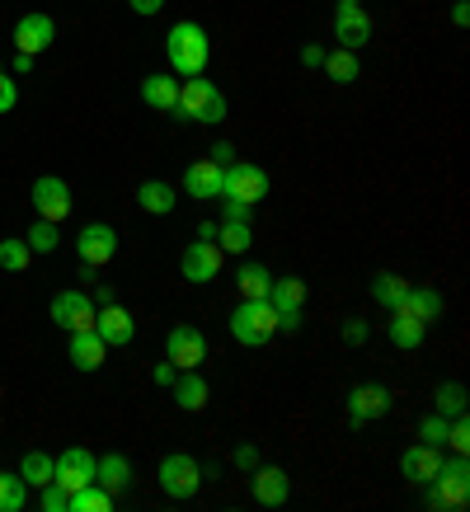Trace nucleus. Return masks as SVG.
Wrapping results in <instances>:
<instances>
[{
	"label": "nucleus",
	"instance_id": "obj_1",
	"mask_svg": "<svg viewBox=\"0 0 470 512\" xmlns=\"http://www.w3.org/2000/svg\"><path fill=\"white\" fill-rule=\"evenodd\" d=\"M165 57H170L174 76H203L207 62H212V38H207L203 24L184 19L165 33Z\"/></svg>",
	"mask_w": 470,
	"mask_h": 512
},
{
	"label": "nucleus",
	"instance_id": "obj_2",
	"mask_svg": "<svg viewBox=\"0 0 470 512\" xmlns=\"http://www.w3.org/2000/svg\"><path fill=\"white\" fill-rule=\"evenodd\" d=\"M428 494H423V503L433 512H456V508H466L470 503V461L466 456H442V466H438V475L423 484Z\"/></svg>",
	"mask_w": 470,
	"mask_h": 512
},
{
	"label": "nucleus",
	"instance_id": "obj_3",
	"mask_svg": "<svg viewBox=\"0 0 470 512\" xmlns=\"http://www.w3.org/2000/svg\"><path fill=\"white\" fill-rule=\"evenodd\" d=\"M174 118H184V123H207L217 127L226 118V94L212 85L207 76H188L179 85V104H174Z\"/></svg>",
	"mask_w": 470,
	"mask_h": 512
},
{
	"label": "nucleus",
	"instance_id": "obj_4",
	"mask_svg": "<svg viewBox=\"0 0 470 512\" xmlns=\"http://www.w3.org/2000/svg\"><path fill=\"white\" fill-rule=\"evenodd\" d=\"M278 311H273V301H240L231 311V339L240 348H264L273 334H278Z\"/></svg>",
	"mask_w": 470,
	"mask_h": 512
},
{
	"label": "nucleus",
	"instance_id": "obj_5",
	"mask_svg": "<svg viewBox=\"0 0 470 512\" xmlns=\"http://www.w3.org/2000/svg\"><path fill=\"white\" fill-rule=\"evenodd\" d=\"M221 198L245 202V207H259L268 198V174L254 165V160H235L226 165V179H221Z\"/></svg>",
	"mask_w": 470,
	"mask_h": 512
},
{
	"label": "nucleus",
	"instance_id": "obj_6",
	"mask_svg": "<svg viewBox=\"0 0 470 512\" xmlns=\"http://www.w3.org/2000/svg\"><path fill=\"white\" fill-rule=\"evenodd\" d=\"M160 489L170 498H193L203 489V466H198L188 451H170V456L160 461Z\"/></svg>",
	"mask_w": 470,
	"mask_h": 512
},
{
	"label": "nucleus",
	"instance_id": "obj_7",
	"mask_svg": "<svg viewBox=\"0 0 470 512\" xmlns=\"http://www.w3.org/2000/svg\"><path fill=\"white\" fill-rule=\"evenodd\" d=\"M94 315H99V306H94V296L85 292H57L52 296V325H62L66 334H80V329H94Z\"/></svg>",
	"mask_w": 470,
	"mask_h": 512
},
{
	"label": "nucleus",
	"instance_id": "obj_8",
	"mask_svg": "<svg viewBox=\"0 0 470 512\" xmlns=\"http://www.w3.org/2000/svg\"><path fill=\"white\" fill-rule=\"evenodd\" d=\"M165 357H170L179 372H198V367L207 362V339H203V329L174 325L170 339H165Z\"/></svg>",
	"mask_w": 470,
	"mask_h": 512
},
{
	"label": "nucleus",
	"instance_id": "obj_9",
	"mask_svg": "<svg viewBox=\"0 0 470 512\" xmlns=\"http://www.w3.org/2000/svg\"><path fill=\"white\" fill-rule=\"evenodd\" d=\"M33 207H38V217L43 221H66L71 217V188H66V179H57V174H43V179H33L29 188Z\"/></svg>",
	"mask_w": 470,
	"mask_h": 512
},
{
	"label": "nucleus",
	"instance_id": "obj_10",
	"mask_svg": "<svg viewBox=\"0 0 470 512\" xmlns=\"http://www.w3.org/2000/svg\"><path fill=\"white\" fill-rule=\"evenodd\" d=\"M94 451H85V447H66L57 461H52V484H62V489H85V484H94Z\"/></svg>",
	"mask_w": 470,
	"mask_h": 512
},
{
	"label": "nucleus",
	"instance_id": "obj_11",
	"mask_svg": "<svg viewBox=\"0 0 470 512\" xmlns=\"http://www.w3.org/2000/svg\"><path fill=\"white\" fill-rule=\"evenodd\" d=\"M268 301H273V311H278V325L282 329H301L306 282H301V278H273V287H268Z\"/></svg>",
	"mask_w": 470,
	"mask_h": 512
},
{
	"label": "nucleus",
	"instance_id": "obj_12",
	"mask_svg": "<svg viewBox=\"0 0 470 512\" xmlns=\"http://www.w3.org/2000/svg\"><path fill=\"white\" fill-rule=\"evenodd\" d=\"M76 254H80V264H90V268L109 264L113 254H118V231L104 226V221H90V226L76 235Z\"/></svg>",
	"mask_w": 470,
	"mask_h": 512
},
{
	"label": "nucleus",
	"instance_id": "obj_13",
	"mask_svg": "<svg viewBox=\"0 0 470 512\" xmlns=\"http://www.w3.org/2000/svg\"><path fill=\"white\" fill-rule=\"evenodd\" d=\"M221 245L217 240H193V245L184 249V259H179V273H184L188 282H212L221 273Z\"/></svg>",
	"mask_w": 470,
	"mask_h": 512
},
{
	"label": "nucleus",
	"instance_id": "obj_14",
	"mask_svg": "<svg viewBox=\"0 0 470 512\" xmlns=\"http://www.w3.org/2000/svg\"><path fill=\"white\" fill-rule=\"evenodd\" d=\"M381 414H391V390L376 386V381H367V386H353L348 390V423H372L381 419Z\"/></svg>",
	"mask_w": 470,
	"mask_h": 512
},
{
	"label": "nucleus",
	"instance_id": "obj_15",
	"mask_svg": "<svg viewBox=\"0 0 470 512\" xmlns=\"http://www.w3.org/2000/svg\"><path fill=\"white\" fill-rule=\"evenodd\" d=\"M334 38H339V47H348V52H362L367 38H372V15H367L362 5H339V10H334Z\"/></svg>",
	"mask_w": 470,
	"mask_h": 512
},
{
	"label": "nucleus",
	"instance_id": "obj_16",
	"mask_svg": "<svg viewBox=\"0 0 470 512\" xmlns=\"http://www.w3.org/2000/svg\"><path fill=\"white\" fill-rule=\"evenodd\" d=\"M94 334L109 343V348H127V343L137 339V320H132V311L127 306H99V315H94Z\"/></svg>",
	"mask_w": 470,
	"mask_h": 512
},
{
	"label": "nucleus",
	"instance_id": "obj_17",
	"mask_svg": "<svg viewBox=\"0 0 470 512\" xmlns=\"http://www.w3.org/2000/svg\"><path fill=\"white\" fill-rule=\"evenodd\" d=\"M254 503H264V508H282L287 498H292V475L282 466H254Z\"/></svg>",
	"mask_w": 470,
	"mask_h": 512
},
{
	"label": "nucleus",
	"instance_id": "obj_18",
	"mask_svg": "<svg viewBox=\"0 0 470 512\" xmlns=\"http://www.w3.org/2000/svg\"><path fill=\"white\" fill-rule=\"evenodd\" d=\"M221 179H226V170H221L212 156H207V160H193V165L184 170V193H188V198H198V202L221 198Z\"/></svg>",
	"mask_w": 470,
	"mask_h": 512
},
{
	"label": "nucleus",
	"instance_id": "obj_19",
	"mask_svg": "<svg viewBox=\"0 0 470 512\" xmlns=\"http://www.w3.org/2000/svg\"><path fill=\"white\" fill-rule=\"evenodd\" d=\"M104 353H109V343L99 339L94 329H80V334L66 339V357H71L76 372H99V367H104Z\"/></svg>",
	"mask_w": 470,
	"mask_h": 512
},
{
	"label": "nucleus",
	"instance_id": "obj_20",
	"mask_svg": "<svg viewBox=\"0 0 470 512\" xmlns=\"http://www.w3.org/2000/svg\"><path fill=\"white\" fill-rule=\"evenodd\" d=\"M442 466V447H428V442H414V447L400 456V470H405L409 484H428Z\"/></svg>",
	"mask_w": 470,
	"mask_h": 512
},
{
	"label": "nucleus",
	"instance_id": "obj_21",
	"mask_svg": "<svg viewBox=\"0 0 470 512\" xmlns=\"http://www.w3.org/2000/svg\"><path fill=\"white\" fill-rule=\"evenodd\" d=\"M52 38H57V24L47 15H24L15 24V43H19V52H29V57H38L43 47H52Z\"/></svg>",
	"mask_w": 470,
	"mask_h": 512
},
{
	"label": "nucleus",
	"instance_id": "obj_22",
	"mask_svg": "<svg viewBox=\"0 0 470 512\" xmlns=\"http://www.w3.org/2000/svg\"><path fill=\"white\" fill-rule=\"evenodd\" d=\"M395 311H405V315H414V320H423V325H433V320H442L447 301H442V292H433V287H409L405 301H400Z\"/></svg>",
	"mask_w": 470,
	"mask_h": 512
},
{
	"label": "nucleus",
	"instance_id": "obj_23",
	"mask_svg": "<svg viewBox=\"0 0 470 512\" xmlns=\"http://www.w3.org/2000/svg\"><path fill=\"white\" fill-rule=\"evenodd\" d=\"M94 484H104L109 494H123V489H132V461H127V456H118V451L99 456V461H94Z\"/></svg>",
	"mask_w": 470,
	"mask_h": 512
},
{
	"label": "nucleus",
	"instance_id": "obj_24",
	"mask_svg": "<svg viewBox=\"0 0 470 512\" xmlns=\"http://www.w3.org/2000/svg\"><path fill=\"white\" fill-rule=\"evenodd\" d=\"M174 404L184 409V414H198V409H207V400H212V390H207V381L203 376H193V372H184V376H174Z\"/></svg>",
	"mask_w": 470,
	"mask_h": 512
},
{
	"label": "nucleus",
	"instance_id": "obj_25",
	"mask_svg": "<svg viewBox=\"0 0 470 512\" xmlns=\"http://www.w3.org/2000/svg\"><path fill=\"white\" fill-rule=\"evenodd\" d=\"M141 99H146L156 113H174V104H179V80L174 76H146L141 80Z\"/></svg>",
	"mask_w": 470,
	"mask_h": 512
},
{
	"label": "nucleus",
	"instance_id": "obj_26",
	"mask_svg": "<svg viewBox=\"0 0 470 512\" xmlns=\"http://www.w3.org/2000/svg\"><path fill=\"white\" fill-rule=\"evenodd\" d=\"M423 339H428V325H423V320H414V315H405V311H391V343L395 348L414 353V348H423Z\"/></svg>",
	"mask_w": 470,
	"mask_h": 512
},
{
	"label": "nucleus",
	"instance_id": "obj_27",
	"mask_svg": "<svg viewBox=\"0 0 470 512\" xmlns=\"http://www.w3.org/2000/svg\"><path fill=\"white\" fill-rule=\"evenodd\" d=\"M320 71H325L334 85H353V80L362 76L358 66V52H348V47H334V52H325V62H320Z\"/></svg>",
	"mask_w": 470,
	"mask_h": 512
},
{
	"label": "nucleus",
	"instance_id": "obj_28",
	"mask_svg": "<svg viewBox=\"0 0 470 512\" xmlns=\"http://www.w3.org/2000/svg\"><path fill=\"white\" fill-rule=\"evenodd\" d=\"M174 193L170 184H160V179H146V184L137 188V202H141V212H151V217H170L174 212Z\"/></svg>",
	"mask_w": 470,
	"mask_h": 512
},
{
	"label": "nucleus",
	"instance_id": "obj_29",
	"mask_svg": "<svg viewBox=\"0 0 470 512\" xmlns=\"http://www.w3.org/2000/svg\"><path fill=\"white\" fill-rule=\"evenodd\" d=\"M235 287H240V296H245V301H264L268 287H273V273H268L264 264H240Z\"/></svg>",
	"mask_w": 470,
	"mask_h": 512
},
{
	"label": "nucleus",
	"instance_id": "obj_30",
	"mask_svg": "<svg viewBox=\"0 0 470 512\" xmlns=\"http://www.w3.org/2000/svg\"><path fill=\"white\" fill-rule=\"evenodd\" d=\"M217 245H221V254H250L254 231L245 226V221H221V226H217Z\"/></svg>",
	"mask_w": 470,
	"mask_h": 512
},
{
	"label": "nucleus",
	"instance_id": "obj_31",
	"mask_svg": "<svg viewBox=\"0 0 470 512\" xmlns=\"http://www.w3.org/2000/svg\"><path fill=\"white\" fill-rule=\"evenodd\" d=\"M405 292H409V282L395 278V273H376L372 278V301L376 306H386V311H395V306L405 301Z\"/></svg>",
	"mask_w": 470,
	"mask_h": 512
},
{
	"label": "nucleus",
	"instance_id": "obj_32",
	"mask_svg": "<svg viewBox=\"0 0 470 512\" xmlns=\"http://www.w3.org/2000/svg\"><path fill=\"white\" fill-rule=\"evenodd\" d=\"M113 508V494L104 489V484H85V489H76L71 494V508L66 512H109Z\"/></svg>",
	"mask_w": 470,
	"mask_h": 512
},
{
	"label": "nucleus",
	"instance_id": "obj_33",
	"mask_svg": "<svg viewBox=\"0 0 470 512\" xmlns=\"http://www.w3.org/2000/svg\"><path fill=\"white\" fill-rule=\"evenodd\" d=\"M19 475H24V484H29V489L52 484V456H47V451H24V466H19Z\"/></svg>",
	"mask_w": 470,
	"mask_h": 512
},
{
	"label": "nucleus",
	"instance_id": "obj_34",
	"mask_svg": "<svg viewBox=\"0 0 470 512\" xmlns=\"http://www.w3.org/2000/svg\"><path fill=\"white\" fill-rule=\"evenodd\" d=\"M24 503H29V484H24V475L0 470V512H19Z\"/></svg>",
	"mask_w": 470,
	"mask_h": 512
},
{
	"label": "nucleus",
	"instance_id": "obj_35",
	"mask_svg": "<svg viewBox=\"0 0 470 512\" xmlns=\"http://www.w3.org/2000/svg\"><path fill=\"white\" fill-rule=\"evenodd\" d=\"M433 400H438V414H442V419H456V414H466L470 395H466V386H461V381H442Z\"/></svg>",
	"mask_w": 470,
	"mask_h": 512
},
{
	"label": "nucleus",
	"instance_id": "obj_36",
	"mask_svg": "<svg viewBox=\"0 0 470 512\" xmlns=\"http://www.w3.org/2000/svg\"><path fill=\"white\" fill-rule=\"evenodd\" d=\"M29 240H0V268L5 273H24L29 268Z\"/></svg>",
	"mask_w": 470,
	"mask_h": 512
},
{
	"label": "nucleus",
	"instance_id": "obj_37",
	"mask_svg": "<svg viewBox=\"0 0 470 512\" xmlns=\"http://www.w3.org/2000/svg\"><path fill=\"white\" fill-rule=\"evenodd\" d=\"M57 240H62V235H57V221H38V226H29V249L33 254H52Z\"/></svg>",
	"mask_w": 470,
	"mask_h": 512
},
{
	"label": "nucleus",
	"instance_id": "obj_38",
	"mask_svg": "<svg viewBox=\"0 0 470 512\" xmlns=\"http://www.w3.org/2000/svg\"><path fill=\"white\" fill-rule=\"evenodd\" d=\"M442 447L456 451V456H466V451H470V423H466V414L447 419V442H442Z\"/></svg>",
	"mask_w": 470,
	"mask_h": 512
},
{
	"label": "nucleus",
	"instance_id": "obj_39",
	"mask_svg": "<svg viewBox=\"0 0 470 512\" xmlns=\"http://www.w3.org/2000/svg\"><path fill=\"white\" fill-rule=\"evenodd\" d=\"M419 442H428V447H442V442H447V419H442V414H428V419L419 423Z\"/></svg>",
	"mask_w": 470,
	"mask_h": 512
},
{
	"label": "nucleus",
	"instance_id": "obj_40",
	"mask_svg": "<svg viewBox=\"0 0 470 512\" xmlns=\"http://www.w3.org/2000/svg\"><path fill=\"white\" fill-rule=\"evenodd\" d=\"M43 512H66L71 508V489H62V484H43Z\"/></svg>",
	"mask_w": 470,
	"mask_h": 512
},
{
	"label": "nucleus",
	"instance_id": "obj_41",
	"mask_svg": "<svg viewBox=\"0 0 470 512\" xmlns=\"http://www.w3.org/2000/svg\"><path fill=\"white\" fill-rule=\"evenodd\" d=\"M231 461L240 470H254V466H259V447H254V442H240V447L231 451Z\"/></svg>",
	"mask_w": 470,
	"mask_h": 512
},
{
	"label": "nucleus",
	"instance_id": "obj_42",
	"mask_svg": "<svg viewBox=\"0 0 470 512\" xmlns=\"http://www.w3.org/2000/svg\"><path fill=\"white\" fill-rule=\"evenodd\" d=\"M15 104H19V85L5 76V71H0V113H10Z\"/></svg>",
	"mask_w": 470,
	"mask_h": 512
},
{
	"label": "nucleus",
	"instance_id": "obj_43",
	"mask_svg": "<svg viewBox=\"0 0 470 512\" xmlns=\"http://www.w3.org/2000/svg\"><path fill=\"white\" fill-rule=\"evenodd\" d=\"M344 343H353V348H358V343H367V320H358V315H353V320H344Z\"/></svg>",
	"mask_w": 470,
	"mask_h": 512
},
{
	"label": "nucleus",
	"instance_id": "obj_44",
	"mask_svg": "<svg viewBox=\"0 0 470 512\" xmlns=\"http://www.w3.org/2000/svg\"><path fill=\"white\" fill-rule=\"evenodd\" d=\"M174 376H179V367H174L170 357H165V362H156V372H151V381H156V386H174Z\"/></svg>",
	"mask_w": 470,
	"mask_h": 512
},
{
	"label": "nucleus",
	"instance_id": "obj_45",
	"mask_svg": "<svg viewBox=\"0 0 470 512\" xmlns=\"http://www.w3.org/2000/svg\"><path fill=\"white\" fill-rule=\"evenodd\" d=\"M320 62H325V47H315V43L301 47V66H306V71H320Z\"/></svg>",
	"mask_w": 470,
	"mask_h": 512
},
{
	"label": "nucleus",
	"instance_id": "obj_46",
	"mask_svg": "<svg viewBox=\"0 0 470 512\" xmlns=\"http://www.w3.org/2000/svg\"><path fill=\"white\" fill-rule=\"evenodd\" d=\"M226 202V221H245V226H250V212L254 207H245V202H231V198H221Z\"/></svg>",
	"mask_w": 470,
	"mask_h": 512
},
{
	"label": "nucleus",
	"instance_id": "obj_47",
	"mask_svg": "<svg viewBox=\"0 0 470 512\" xmlns=\"http://www.w3.org/2000/svg\"><path fill=\"white\" fill-rule=\"evenodd\" d=\"M127 5H132L141 19H151V15H160V10H165V0H127Z\"/></svg>",
	"mask_w": 470,
	"mask_h": 512
},
{
	"label": "nucleus",
	"instance_id": "obj_48",
	"mask_svg": "<svg viewBox=\"0 0 470 512\" xmlns=\"http://www.w3.org/2000/svg\"><path fill=\"white\" fill-rule=\"evenodd\" d=\"M212 160H217L221 170H226V165H235V146H231V141H217V146H212Z\"/></svg>",
	"mask_w": 470,
	"mask_h": 512
},
{
	"label": "nucleus",
	"instance_id": "obj_49",
	"mask_svg": "<svg viewBox=\"0 0 470 512\" xmlns=\"http://www.w3.org/2000/svg\"><path fill=\"white\" fill-rule=\"evenodd\" d=\"M452 24H456V29H466V24H470V5H466V0H456V5H452Z\"/></svg>",
	"mask_w": 470,
	"mask_h": 512
},
{
	"label": "nucleus",
	"instance_id": "obj_50",
	"mask_svg": "<svg viewBox=\"0 0 470 512\" xmlns=\"http://www.w3.org/2000/svg\"><path fill=\"white\" fill-rule=\"evenodd\" d=\"M217 226L221 221H198V240H217Z\"/></svg>",
	"mask_w": 470,
	"mask_h": 512
},
{
	"label": "nucleus",
	"instance_id": "obj_51",
	"mask_svg": "<svg viewBox=\"0 0 470 512\" xmlns=\"http://www.w3.org/2000/svg\"><path fill=\"white\" fill-rule=\"evenodd\" d=\"M29 71H33V57H29V52H19V57H15V76H29Z\"/></svg>",
	"mask_w": 470,
	"mask_h": 512
},
{
	"label": "nucleus",
	"instance_id": "obj_52",
	"mask_svg": "<svg viewBox=\"0 0 470 512\" xmlns=\"http://www.w3.org/2000/svg\"><path fill=\"white\" fill-rule=\"evenodd\" d=\"M339 5H362V0H339Z\"/></svg>",
	"mask_w": 470,
	"mask_h": 512
},
{
	"label": "nucleus",
	"instance_id": "obj_53",
	"mask_svg": "<svg viewBox=\"0 0 470 512\" xmlns=\"http://www.w3.org/2000/svg\"><path fill=\"white\" fill-rule=\"evenodd\" d=\"M0 71H5V66H0Z\"/></svg>",
	"mask_w": 470,
	"mask_h": 512
}]
</instances>
